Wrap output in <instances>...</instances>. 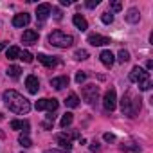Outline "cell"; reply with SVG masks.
I'll use <instances>...</instances> for the list:
<instances>
[{"mask_svg": "<svg viewBox=\"0 0 153 153\" xmlns=\"http://www.w3.org/2000/svg\"><path fill=\"white\" fill-rule=\"evenodd\" d=\"M139 88H140L142 92H148V90L151 88V81H149V79H146L144 83H140V85H139Z\"/></svg>", "mask_w": 153, "mask_h": 153, "instance_id": "30", "label": "cell"}, {"mask_svg": "<svg viewBox=\"0 0 153 153\" xmlns=\"http://www.w3.org/2000/svg\"><path fill=\"white\" fill-rule=\"evenodd\" d=\"M51 13H54V18H56V20H61V11H59V9H54V11H51Z\"/></svg>", "mask_w": 153, "mask_h": 153, "instance_id": "36", "label": "cell"}, {"mask_svg": "<svg viewBox=\"0 0 153 153\" xmlns=\"http://www.w3.org/2000/svg\"><path fill=\"white\" fill-rule=\"evenodd\" d=\"M110 7H112V11H121L123 4L119 2V0H114V2H110Z\"/></svg>", "mask_w": 153, "mask_h": 153, "instance_id": "29", "label": "cell"}, {"mask_svg": "<svg viewBox=\"0 0 153 153\" xmlns=\"http://www.w3.org/2000/svg\"><path fill=\"white\" fill-rule=\"evenodd\" d=\"M121 110L128 117H135L137 112L140 110V99H137L131 92H126L121 99Z\"/></svg>", "mask_w": 153, "mask_h": 153, "instance_id": "2", "label": "cell"}, {"mask_svg": "<svg viewBox=\"0 0 153 153\" xmlns=\"http://www.w3.org/2000/svg\"><path fill=\"white\" fill-rule=\"evenodd\" d=\"M88 43L94 45V47H101V45H108V43H110V38L94 33V34H88Z\"/></svg>", "mask_w": 153, "mask_h": 153, "instance_id": "9", "label": "cell"}, {"mask_svg": "<svg viewBox=\"0 0 153 153\" xmlns=\"http://www.w3.org/2000/svg\"><path fill=\"white\" fill-rule=\"evenodd\" d=\"M103 137H105L106 142H114V140H115V135H114V133H105Z\"/></svg>", "mask_w": 153, "mask_h": 153, "instance_id": "33", "label": "cell"}, {"mask_svg": "<svg viewBox=\"0 0 153 153\" xmlns=\"http://www.w3.org/2000/svg\"><path fill=\"white\" fill-rule=\"evenodd\" d=\"M101 22L106 24V25L112 24V22H114V15H112V13H103V15H101Z\"/></svg>", "mask_w": 153, "mask_h": 153, "instance_id": "27", "label": "cell"}, {"mask_svg": "<svg viewBox=\"0 0 153 153\" xmlns=\"http://www.w3.org/2000/svg\"><path fill=\"white\" fill-rule=\"evenodd\" d=\"M51 11H52L51 4H40V6L36 7V18H38L40 22H43V20H47V18L51 16Z\"/></svg>", "mask_w": 153, "mask_h": 153, "instance_id": "10", "label": "cell"}, {"mask_svg": "<svg viewBox=\"0 0 153 153\" xmlns=\"http://www.w3.org/2000/svg\"><path fill=\"white\" fill-rule=\"evenodd\" d=\"M49 43L54 45V47H59V49H67L74 43V38L63 31H52L49 34Z\"/></svg>", "mask_w": 153, "mask_h": 153, "instance_id": "3", "label": "cell"}, {"mask_svg": "<svg viewBox=\"0 0 153 153\" xmlns=\"http://www.w3.org/2000/svg\"><path fill=\"white\" fill-rule=\"evenodd\" d=\"M51 126H52V124H51V123H49V121H45V123H43V128H47V130H49V128H51Z\"/></svg>", "mask_w": 153, "mask_h": 153, "instance_id": "40", "label": "cell"}, {"mask_svg": "<svg viewBox=\"0 0 153 153\" xmlns=\"http://www.w3.org/2000/svg\"><path fill=\"white\" fill-rule=\"evenodd\" d=\"M36 40H38V33H36L34 29L24 31V34H22V42H24V43H34Z\"/></svg>", "mask_w": 153, "mask_h": 153, "instance_id": "16", "label": "cell"}, {"mask_svg": "<svg viewBox=\"0 0 153 153\" xmlns=\"http://www.w3.org/2000/svg\"><path fill=\"white\" fill-rule=\"evenodd\" d=\"M18 142H20L24 148H29V146H33V142H31V139H29V135H27V133H20V137H18Z\"/></svg>", "mask_w": 153, "mask_h": 153, "instance_id": "24", "label": "cell"}, {"mask_svg": "<svg viewBox=\"0 0 153 153\" xmlns=\"http://www.w3.org/2000/svg\"><path fill=\"white\" fill-rule=\"evenodd\" d=\"M29 22H31V16L27 13L15 15V18H13V25L15 27H25V25H29Z\"/></svg>", "mask_w": 153, "mask_h": 153, "instance_id": "12", "label": "cell"}, {"mask_svg": "<svg viewBox=\"0 0 153 153\" xmlns=\"http://www.w3.org/2000/svg\"><path fill=\"white\" fill-rule=\"evenodd\" d=\"M124 149H131V151H140V148L139 146H133V144H126V146H123Z\"/></svg>", "mask_w": 153, "mask_h": 153, "instance_id": "34", "label": "cell"}, {"mask_svg": "<svg viewBox=\"0 0 153 153\" xmlns=\"http://www.w3.org/2000/svg\"><path fill=\"white\" fill-rule=\"evenodd\" d=\"M72 139H81V137H79L78 131H70V133L65 131V133H58L56 135V142L59 144V148L63 151H68L72 148Z\"/></svg>", "mask_w": 153, "mask_h": 153, "instance_id": "4", "label": "cell"}, {"mask_svg": "<svg viewBox=\"0 0 153 153\" xmlns=\"http://www.w3.org/2000/svg\"><path fill=\"white\" fill-rule=\"evenodd\" d=\"M36 110H49L51 114L52 112H56L58 110V106H59V103H58V99H47V97H43V99H40V101H36Z\"/></svg>", "mask_w": 153, "mask_h": 153, "instance_id": "7", "label": "cell"}, {"mask_svg": "<svg viewBox=\"0 0 153 153\" xmlns=\"http://www.w3.org/2000/svg\"><path fill=\"white\" fill-rule=\"evenodd\" d=\"M59 4H61V6H70L72 2H70V0H59Z\"/></svg>", "mask_w": 153, "mask_h": 153, "instance_id": "38", "label": "cell"}, {"mask_svg": "<svg viewBox=\"0 0 153 153\" xmlns=\"http://www.w3.org/2000/svg\"><path fill=\"white\" fill-rule=\"evenodd\" d=\"M4 103L11 112H15L18 115L29 114V110H31V103L22 94H18L16 90H6L4 92Z\"/></svg>", "mask_w": 153, "mask_h": 153, "instance_id": "1", "label": "cell"}, {"mask_svg": "<svg viewBox=\"0 0 153 153\" xmlns=\"http://www.w3.org/2000/svg\"><path fill=\"white\" fill-rule=\"evenodd\" d=\"M81 96L88 105H94L97 101V97H99V87L97 85H87V87H83Z\"/></svg>", "mask_w": 153, "mask_h": 153, "instance_id": "5", "label": "cell"}, {"mask_svg": "<svg viewBox=\"0 0 153 153\" xmlns=\"http://www.w3.org/2000/svg\"><path fill=\"white\" fill-rule=\"evenodd\" d=\"M72 121H74V115H72L70 112H67V114L61 117V121H59V126H61V128H67V126H70V124H72Z\"/></svg>", "mask_w": 153, "mask_h": 153, "instance_id": "22", "label": "cell"}, {"mask_svg": "<svg viewBox=\"0 0 153 153\" xmlns=\"http://www.w3.org/2000/svg\"><path fill=\"white\" fill-rule=\"evenodd\" d=\"M20 52H22V51H20L18 47H9V49H7V58H9V59H16V58H20Z\"/></svg>", "mask_w": 153, "mask_h": 153, "instance_id": "23", "label": "cell"}, {"mask_svg": "<svg viewBox=\"0 0 153 153\" xmlns=\"http://www.w3.org/2000/svg\"><path fill=\"white\" fill-rule=\"evenodd\" d=\"M85 6H87L88 9H94L96 6H99V0H88V2H87Z\"/></svg>", "mask_w": 153, "mask_h": 153, "instance_id": "32", "label": "cell"}, {"mask_svg": "<svg viewBox=\"0 0 153 153\" xmlns=\"http://www.w3.org/2000/svg\"><path fill=\"white\" fill-rule=\"evenodd\" d=\"M99 148H101V146H99V142H97V140H94V142L90 144V149H92V151H99Z\"/></svg>", "mask_w": 153, "mask_h": 153, "instance_id": "35", "label": "cell"}, {"mask_svg": "<svg viewBox=\"0 0 153 153\" xmlns=\"http://www.w3.org/2000/svg\"><path fill=\"white\" fill-rule=\"evenodd\" d=\"M25 87H27V90H29V94H38V88H40V81H38V78L36 76H27L25 78Z\"/></svg>", "mask_w": 153, "mask_h": 153, "instance_id": "11", "label": "cell"}, {"mask_svg": "<svg viewBox=\"0 0 153 153\" xmlns=\"http://www.w3.org/2000/svg\"><path fill=\"white\" fill-rule=\"evenodd\" d=\"M6 45H7L6 42H2V43H0V51H4V49H6Z\"/></svg>", "mask_w": 153, "mask_h": 153, "instance_id": "41", "label": "cell"}, {"mask_svg": "<svg viewBox=\"0 0 153 153\" xmlns=\"http://www.w3.org/2000/svg\"><path fill=\"white\" fill-rule=\"evenodd\" d=\"M99 59H101V63H103L105 67H108V68L115 63V56L112 54V51H103V52L99 54Z\"/></svg>", "mask_w": 153, "mask_h": 153, "instance_id": "15", "label": "cell"}, {"mask_svg": "<svg viewBox=\"0 0 153 153\" xmlns=\"http://www.w3.org/2000/svg\"><path fill=\"white\" fill-rule=\"evenodd\" d=\"M65 105H67L68 108H78V106H79V97L76 96V94H70V96L65 99Z\"/></svg>", "mask_w": 153, "mask_h": 153, "instance_id": "20", "label": "cell"}, {"mask_svg": "<svg viewBox=\"0 0 153 153\" xmlns=\"http://www.w3.org/2000/svg\"><path fill=\"white\" fill-rule=\"evenodd\" d=\"M146 68H148V70H151V68H153V61H151V59H148V63H146Z\"/></svg>", "mask_w": 153, "mask_h": 153, "instance_id": "39", "label": "cell"}, {"mask_svg": "<svg viewBox=\"0 0 153 153\" xmlns=\"http://www.w3.org/2000/svg\"><path fill=\"white\" fill-rule=\"evenodd\" d=\"M11 128L13 130H24V133H29V121H11Z\"/></svg>", "mask_w": 153, "mask_h": 153, "instance_id": "18", "label": "cell"}, {"mask_svg": "<svg viewBox=\"0 0 153 153\" xmlns=\"http://www.w3.org/2000/svg\"><path fill=\"white\" fill-rule=\"evenodd\" d=\"M87 79V74L85 72H78V74H76V83H83Z\"/></svg>", "mask_w": 153, "mask_h": 153, "instance_id": "31", "label": "cell"}, {"mask_svg": "<svg viewBox=\"0 0 153 153\" xmlns=\"http://www.w3.org/2000/svg\"><path fill=\"white\" fill-rule=\"evenodd\" d=\"M51 87L56 88V90H61V88L68 87V78H67V76H58V78H52L51 79Z\"/></svg>", "mask_w": 153, "mask_h": 153, "instance_id": "14", "label": "cell"}, {"mask_svg": "<svg viewBox=\"0 0 153 153\" xmlns=\"http://www.w3.org/2000/svg\"><path fill=\"white\" fill-rule=\"evenodd\" d=\"M128 59H130V52L124 51V49H121L119 54H117V61H119V63H126Z\"/></svg>", "mask_w": 153, "mask_h": 153, "instance_id": "25", "label": "cell"}, {"mask_svg": "<svg viewBox=\"0 0 153 153\" xmlns=\"http://www.w3.org/2000/svg\"><path fill=\"white\" fill-rule=\"evenodd\" d=\"M72 22H74V25L78 27L79 31H87V29H88V24H87V20H85L81 15H74Z\"/></svg>", "mask_w": 153, "mask_h": 153, "instance_id": "17", "label": "cell"}, {"mask_svg": "<svg viewBox=\"0 0 153 153\" xmlns=\"http://www.w3.org/2000/svg\"><path fill=\"white\" fill-rule=\"evenodd\" d=\"M146 79H149V74H148L144 68H140L139 65L131 68V72H130V81H131V83L140 85V83H144Z\"/></svg>", "mask_w": 153, "mask_h": 153, "instance_id": "6", "label": "cell"}, {"mask_svg": "<svg viewBox=\"0 0 153 153\" xmlns=\"http://www.w3.org/2000/svg\"><path fill=\"white\" fill-rule=\"evenodd\" d=\"M126 20H128L130 24H137V22L140 20V13H139V9H135V7L128 9V13H126Z\"/></svg>", "mask_w": 153, "mask_h": 153, "instance_id": "19", "label": "cell"}, {"mask_svg": "<svg viewBox=\"0 0 153 153\" xmlns=\"http://www.w3.org/2000/svg\"><path fill=\"white\" fill-rule=\"evenodd\" d=\"M20 59H24L25 63H31L33 61V54L29 51H24V52H20Z\"/></svg>", "mask_w": 153, "mask_h": 153, "instance_id": "28", "label": "cell"}, {"mask_svg": "<svg viewBox=\"0 0 153 153\" xmlns=\"http://www.w3.org/2000/svg\"><path fill=\"white\" fill-rule=\"evenodd\" d=\"M7 76H9V78H13V79H16V78H20V72H22V68L18 67V65H11L7 70Z\"/></svg>", "mask_w": 153, "mask_h": 153, "instance_id": "21", "label": "cell"}, {"mask_svg": "<svg viewBox=\"0 0 153 153\" xmlns=\"http://www.w3.org/2000/svg\"><path fill=\"white\" fill-rule=\"evenodd\" d=\"M45 153H67V151H63V149H47Z\"/></svg>", "mask_w": 153, "mask_h": 153, "instance_id": "37", "label": "cell"}, {"mask_svg": "<svg viewBox=\"0 0 153 153\" xmlns=\"http://www.w3.org/2000/svg\"><path fill=\"white\" fill-rule=\"evenodd\" d=\"M38 61L43 63L45 67H56V65L61 63L56 56H47V54H38Z\"/></svg>", "mask_w": 153, "mask_h": 153, "instance_id": "13", "label": "cell"}, {"mask_svg": "<svg viewBox=\"0 0 153 153\" xmlns=\"http://www.w3.org/2000/svg\"><path fill=\"white\" fill-rule=\"evenodd\" d=\"M74 58H76V59H87V58H88V52H87L85 49H78V51L74 52Z\"/></svg>", "mask_w": 153, "mask_h": 153, "instance_id": "26", "label": "cell"}, {"mask_svg": "<svg viewBox=\"0 0 153 153\" xmlns=\"http://www.w3.org/2000/svg\"><path fill=\"white\" fill-rule=\"evenodd\" d=\"M115 105H117V94H115V90L114 88H110V90H106L105 92V97H103V106H105V110H115Z\"/></svg>", "mask_w": 153, "mask_h": 153, "instance_id": "8", "label": "cell"}]
</instances>
